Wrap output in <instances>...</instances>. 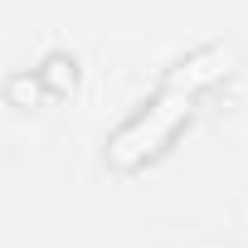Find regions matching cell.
<instances>
[{
	"label": "cell",
	"instance_id": "1",
	"mask_svg": "<svg viewBox=\"0 0 248 248\" xmlns=\"http://www.w3.org/2000/svg\"><path fill=\"white\" fill-rule=\"evenodd\" d=\"M229 63H233V54H229L224 44H204V49L185 54L180 63H170V73L161 78V88L112 132L107 161H112L117 170H141L146 161H156V156L180 137V127L195 117L200 93L214 88V83L229 73Z\"/></svg>",
	"mask_w": 248,
	"mask_h": 248
}]
</instances>
